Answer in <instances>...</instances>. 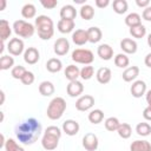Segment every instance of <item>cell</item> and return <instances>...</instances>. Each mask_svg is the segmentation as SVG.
<instances>
[{
  "label": "cell",
  "instance_id": "45",
  "mask_svg": "<svg viewBox=\"0 0 151 151\" xmlns=\"http://www.w3.org/2000/svg\"><path fill=\"white\" fill-rule=\"evenodd\" d=\"M94 4L98 8H105L110 5V0H96Z\"/></svg>",
  "mask_w": 151,
  "mask_h": 151
},
{
  "label": "cell",
  "instance_id": "43",
  "mask_svg": "<svg viewBox=\"0 0 151 151\" xmlns=\"http://www.w3.org/2000/svg\"><path fill=\"white\" fill-rule=\"evenodd\" d=\"M40 4L46 9H53V8L57 7L58 1L57 0H40Z\"/></svg>",
  "mask_w": 151,
  "mask_h": 151
},
{
  "label": "cell",
  "instance_id": "14",
  "mask_svg": "<svg viewBox=\"0 0 151 151\" xmlns=\"http://www.w3.org/2000/svg\"><path fill=\"white\" fill-rule=\"evenodd\" d=\"M79 123L73 119H67L63 123V132H65L67 136H76L79 132Z\"/></svg>",
  "mask_w": 151,
  "mask_h": 151
},
{
  "label": "cell",
  "instance_id": "53",
  "mask_svg": "<svg viewBox=\"0 0 151 151\" xmlns=\"http://www.w3.org/2000/svg\"><path fill=\"white\" fill-rule=\"evenodd\" d=\"M6 8V0H1V6H0V11H4Z\"/></svg>",
  "mask_w": 151,
  "mask_h": 151
},
{
  "label": "cell",
  "instance_id": "51",
  "mask_svg": "<svg viewBox=\"0 0 151 151\" xmlns=\"http://www.w3.org/2000/svg\"><path fill=\"white\" fill-rule=\"evenodd\" d=\"M0 97H1V100H0V105H2L5 103V92L1 90L0 91Z\"/></svg>",
  "mask_w": 151,
  "mask_h": 151
},
{
  "label": "cell",
  "instance_id": "55",
  "mask_svg": "<svg viewBox=\"0 0 151 151\" xmlns=\"http://www.w3.org/2000/svg\"><path fill=\"white\" fill-rule=\"evenodd\" d=\"M147 45L151 47V33L147 35Z\"/></svg>",
  "mask_w": 151,
  "mask_h": 151
},
{
  "label": "cell",
  "instance_id": "15",
  "mask_svg": "<svg viewBox=\"0 0 151 151\" xmlns=\"http://www.w3.org/2000/svg\"><path fill=\"white\" fill-rule=\"evenodd\" d=\"M120 48H122V51H123L125 54H133V53L137 52L138 45H137V42H136L133 39L124 38V39L120 41Z\"/></svg>",
  "mask_w": 151,
  "mask_h": 151
},
{
  "label": "cell",
  "instance_id": "27",
  "mask_svg": "<svg viewBox=\"0 0 151 151\" xmlns=\"http://www.w3.org/2000/svg\"><path fill=\"white\" fill-rule=\"evenodd\" d=\"M46 68H47V71L51 72V73H57V72L61 71V68H63V63H61V60L58 59V58H51V59H48L47 63H46Z\"/></svg>",
  "mask_w": 151,
  "mask_h": 151
},
{
  "label": "cell",
  "instance_id": "33",
  "mask_svg": "<svg viewBox=\"0 0 151 151\" xmlns=\"http://www.w3.org/2000/svg\"><path fill=\"white\" fill-rule=\"evenodd\" d=\"M112 8L117 14H124V13H126L129 5H127L126 0H114L112 2Z\"/></svg>",
  "mask_w": 151,
  "mask_h": 151
},
{
  "label": "cell",
  "instance_id": "22",
  "mask_svg": "<svg viewBox=\"0 0 151 151\" xmlns=\"http://www.w3.org/2000/svg\"><path fill=\"white\" fill-rule=\"evenodd\" d=\"M64 74H65V78L68 79L70 81L78 80V78L80 77V70L76 65H68V66H66Z\"/></svg>",
  "mask_w": 151,
  "mask_h": 151
},
{
  "label": "cell",
  "instance_id": "17",
  "mask_svg": "<svg viewBox=\"0 0 151 151\" xmlns=\"http://www.w3.org/2000/svg\"><path fill=\"white\" fill-rule=\"evenodd\" d=\"M97 54L103 60H111L113 58V48L109 44H101L97 48Z\"/></svg>",
  "mask_w": 151,
  "mask_h": 151
},
{
  "label": "cell",
  "instance_id": "46",
  "mask_svg": "<svg viewBox=\"0 0 151 151\" xmlns=\"http://www.w3.org/2000/svg\"><path fill=\"white\" fill-rule=\"evenodd\" d=\"M143 117L145 120L151 122V106H146L143 111Z\"/></svg>",
  "mask_w": 151,
  "mask_h": 151
},
{
  "label": "cell",
  "instance_id": "38",
  "mask_svg": "<svg viewBox=\"0 0 151 151\" xmlns=\"http://www.w3.org/2000/svg\"><path fill=\"white\" fill-rule=\"evenodd\" d=\"M130 34L136 38V39H142L145 37L146 34V27L144 25H138V26H134V27H131L130 28Z\"/></svg>",
  "mask_w": 151,
  "mask_h": 151
},
{
  "label": "cell",
  "instance_id": "4",
  "mask_svg": "<svg viewBox=\"0 0 151 151\" xmlns=\"http://www.w3.org/2000/svg\"><path fill=\"white\" fill-rule=\"evenodd\" d=\"M13 31L18 37L28 39L31 37H33V34L35 32V26L25 20H17L13 24Z\"/></svg>",
  "mask_w": 151,
  "mask_h": 151
},
{
  "label": "cell",
  "instance_id": "10",
  "mask_svg": "<svg viewBox=\"0 0 151 151\" xmlns=\"http://www.w3.org/2000/svg\"><path fill=\"white\" fill-rule=\"evenodd\" d=\"M53 50H54V53L59 57H63L65 54H67V52L70 51V42L66 38H58L55 41H54V45H53Z\"/></svg>",
  "mask_w": 151,
  "mask_h": 151
},
{
  "label": "cell",
  "instance_id": "36",
  "mask_svg": "<svg viewBox=\"0 0 151 151\" xmlns=\"http://www.w3.org/2000/svg\"><path fill=\"white\" fill-rule=\"evenodd\" d=\"M136 132H137L138 136L147 137V136L151 134V125L149 123H145V122L138 123L137 126H136Z\"/></svg>",
  "mask_w": 151,
  "mask_h": 151
},
{
  "label": "cell",
  "instance_id": "11",
  "mask_svg": "<svg viewBox=\"0 0 151 151\" xmlns=\"http://www.w3.org/2000/svg\"><path fill=\"white\" fill-rule=\"evenodd\" d=\"M66 92L70 97L74 98V97H79L83 92H84V85L81 81L79 80H73L70 81L68 85L66 86Z\"/></svg>",
  "mask_w": 151,
  "mask_h": 151
},
{
  "label": "cell",
  "instance_id": "40",
  "mask_svg": "<svg viewBox=\"0 0 151 151\" xmlns=\"http://www.w3.org/2000/svg\"><path fill=\"white\" fill-rule=\"evenodd\" d=\"M93 74H94V68H93V66H91V65H86V66H84V67L80 70V78H81L83 80H88V79H91V78L93 77Z\"/></svg>",
  "mask_w": 151,
  "mask_h": 151
},
{
  "label": "cell",
  "instance_id": "24",
  "mask_svg": "<svg viewBox=\"0 0 151 151\" xmlns=\"http://www.w3.org/2000/svg\"><path fill=\"white\" fill-rule=\"evenodd\" d=\"M87 35H88V41H90V42L97 44V42H99V41L101 40V38H103V32H101V29H100L99 27L93 26V27H90V28L87 29Z\"/></svg>",
  "mask_w": 151,
  "mask_h": 151
},
{
  "label": "cell",
  "instance_id": "23",
  "mask_svg": "<svg viewBox=\"0 0 151 151\" xmlns=\"http://www.w3.org/2000/svg\"><path fill=\"white\" fill-rule=\"evenodd\" d=\"M130 151H151V144L147 140L137 139L131 143Z\"/></svg>",
  "mask_w": 151,
  "mask_h": 151
},
{
  "label": "cell",
  "instance_id": "35",
  "mask_svg": "<svg viewBox=\"0 0 151 151\" xmlns=\"http://www.w3.org/2000/svg\"><path fill=\"white\" fill-rule=\"evenodd\" d=\"M13 67H14V58L11 57L9 54L1 55V58H0V70L6 71V70L13 68Z\"/></svg>",
  "mask_w": 151,
  "mask_h": 151
},
{
  "label": "cell",
  "instance_id": "21",
  "mask_svg": "<svg viewBox=\"0 0 151 151\" xmlns=\"http://www.w3.org/2000/svg\"><path fill=\"white\" fill-rule=\"evenodd\" d=\"M138 76H139V67L138 66H130V67L125 68V71L122 74L123 80L126 81V83H130V81L136 80V78Z\"/></svg>",
  "mask_w": 151,
  "mask_h": 151
},
{
  "label": "cell",
  "instance_id": "12",
  "mask_svg": "<svg viewBox=\"0 0 151 151\" xmlns=\"http://www.w3.org/2000/svg\"><path fill=\"white\" fill-rule=\"evenodd\" d=\"M130 92L134 98H142L146 93V83L144 80H136L130 87Z\"/></svg>",
  "mask_w": 151,
  "mask_h": 151
},
{
  "label": "cell",
  "instance_id": "39",
  "mask_svg": "<svg viewBox=\"0 0 151 151\" xmlns=\"http://www.w3.org/2000/svg\"><path fill=\"white\" fill-rule=\"evenodd\" d=\"M5 151H25L22 146H20L14 139L12 138H8L6 140V144H5Z\"/></svg>",
  "mask_w": 151,
  "mask_h": 151
},
{
  "label": "cell",
  "instance_id": "47",
  "mask_svg": "<svg viewBox=\"0 0 151 151\" xmlns=\"http://www.w3.org/2000/svg\"><path fill=\"white\" fill-rule=\"evenodd\" d=\"M136 5H137L138 7L145 9L146 7L150 6V1H149V0H136Z\"/></svg>",
  "mask_w": 151,
  "mask_h": 151
},
{
  "label": "cell",
  "instance_id": "29",
  "mask_svg": "<svg viewBox=\"0 0 151 151\" xmlns=\"http://www.w3.org/2000/svg\"><path fill=\"white\" fill-rule=\"evenodd\" d=\"M37 14V8L33 4H25L21 8V15L25 19H32Z\"/></svg>",
  "mask_w": 151,
  "mask_h": 151
},
{
  "label": "cell",
  "instance_id": "31",
  "mask_svg": "<svg viewBox=\"0 0 151 151\" xmlns=\"http://www.w3.org/2000/svg\"><path fill=\"white\" fill-rule=\"evenodd\" d=\"M125 24L130 28L131 27H134V26H138V25L142 24V17L138 13H130L125 18Z\"/></svg>",
  "mask_w": 151,
  "mask_h": 151
},
{
  "label": "cell",
  "instance_id": "7",
  "mask_svg": "<svg viewBox=\"0 0 151 151\" xmlns=\"http://www.w3.org/2000/svg\"><path fill=\"white\" fill-rule=\"evenodd\" d=\"M93 105H94V98L91 94H84V96L79 97L76 101V109L81 112L91 110L93 107Z\"/></svg>",
  "mask_w": 151,
  "mask_h": 151
},
{
  "label": "cell",
  "instance_id": "13",
  "mask_svg": "<svg viewBox=\"0 0 151 151\" xmlns=\"http://www.w3.org/2000/svg\"><path fill=\"white\" fill-rule=\"evenodd\" d=\"M40 59V53L38 51V48L35 47H28L25 50L24 52V60L26 64L28 65H34L39 61Z\"/></svg>",
  "mask_w": 151,
  "mask_h": 151
},
{
  "label": "cell",
  "instance_id": "50",
  "mask_svg": "<svg viewBox=\"0 0 151 151\" xmlns=\"http://www.w3.org/2000/svg\"><path fill=\"white\" fill-rule=\"evenodd\" d=\"M0 139H1V142H0V147H2V146H5V144H6V140L7 139H5V136L1 133L0 134Z\"/></svg>",
  "mask_w": 151,
  "mask_h": 151
},
{
  "label": "cell",
  "instance_id": "1",
  "mask_svg": "<svg viewBox=\"0 0 151 151\" xmlns=\"http://www.w3.org/2000/svg\"><path fill=\"white\" fill-rule=\"evenodd\" d=\"M42 132L41 124L38 119L31 117L15 126V136L18 140L24 145L34 144Z\"/></svg>",
  "mask_w": 151,
  "mask_h": 151
},
{
  "label": "cell",
  "instance_id": "26",
  "mask_svg": "<svg viewBox=\"0 0 151 151\" xmlns=\"http://www.w3.org/2000/svg\"><path fill=\"white\" fill-rule=\"evenodd\" d=\"M54 90H55V88H54L53 83L47 81V80L41 81L40 85H39V93H40L41 96H44V97H50V96H52V94L54 93Z\"/></svg>",
  "mask_w": 151,
  "mask_h": 151
},
{
  "label": "cell",
  "instance_id": "30",
  "mask_svg": "<svg viewBox=\"0 0 151 151\" xmlns=\"http://www.w3.org/2000/svg\"><path fill=\"white\" fill-rule=\"evenodd\" d=\"M117 132H118V136H119L120 138L127 139V138H130L131 134H132V127H131V125L127 124V123H120V125H119Z\"/></svg>",
  "mask_w": 151,
  "mask_h": 151
},
{
  "label": "cell",
  "instance_id": "41",
  "mask_svg": "<svg viewBox=\"0 0 151 151\" xmlns=\"http://www.w3.org/2000/svg\"><path fill=\"white\" fill-rule=\"evenodd\" d=\"M26 72H27V70H26L24 66L18 65V66H14V67L12 68V71H11V76H12L14 79H19V80H21V78L25 76Z\"/></svg>",
  "mask_w": 151,
  "mask_h": 151
},
{
  "label": "cell",
  "instance_id": "20",
  "mask_svg": "<svg viewBox=\"0 0 151 151\" xmlns=\"http://www.w3.org/2000/svg\"><path fill=\"white\" fill-rule=\"evenodd\" d=\"M111 77H112V73L109 67H100L96 73V78H97L98 83H100L103 85L110 83Z\"/></svg>",
  "mask_w": 151,
  "mask_h": 151
},
{
  "label": "cell",
  "instance_id": "37",
  "mask_svg": "<svg viewBox=\"0 0 151 151\" xmlns=\"http://www.w3.org/2000/svg\"><path fill=\"white\" fill-rule=\"evenodd\" d=\"M104 125H105V129L110 132H113V131H117L119 125H120V122L118 120V118L116 117H109L105 119L104 122Z\"/></svg>",
  "mask_w": 151,
  "mask_h": 151
},
{
  "label": "cell",
  "instance_id": "18",
  "mask_svg": "<svg viewBox=\"0 0 151 151\" xmlns=\"http://www.w3.org/2000/svg\"><path fill=\"white\" fill-rule=\"evenodd\" d=\"M60 19L64 20H74L77 17V9L73 5H65L60 9Z\"/></svg>",
  "mask_w": 151,
  "mask_h": 151
},
{
  "label": "cell",
  "instance_id": "6",
  "mask_svg": "<svg viewBox=\"0 0 151 151\" xmlns=\"http://www.w3.org/2000/svg\"><path fill=\"white\" fill-rule=\"evenodd\" d=\"M24 50H25V45H24V41L20 38L9 39V41L7 44V51L9 52L11 55L18 57V55H20V54H22L25 52Z\"/></svg>",
  "mask_w": 151,
  "mask_h": 151
},
{
  "label": "cell",
  "instance_id": "44",
  "mask_svg": "<svg viewBox=\"0 0 151 151\" xmlns=\"http://www.w3.org/2000/svg\"><path fill=\"white\" fill-rule=\"evenodd\" d=\"M142 17H143V19L146 20V21H151V6L146 7V8L143 11Z\"/></svg>",
  "mask_w": 151,
  "mask_h": 151
},
{
  "label": "cell",
  "instance_id": "42",
  "mask_svg": "<svg viewBox=\"0 0 151 151\" xmlns=\"http://www.w3.org/2000/svg\"><path fill=\"white\" fill-rule=\"evenodd\" d=\"M20 81H21L24 85H32V84L34 83V74H33V72L27 71V72L25 73V76L21 78Z\"/></svg>",
  "mask_w": 151,
  "mask_h": 151
},
{
  "label": "cell",
  "instance_id": "8",
  "mask_svg": "<svg viewBox=\"0 0 151 151\" xmlns=\"http://www.w3.org/2000/svg\"><path fill=\"white\" fill-rule=\"evenodd\" d=\"M59 139H60V138L57 137V136H54V134L44 132V136H42V138H41V146H42L46 151L55 150V149L58 147Z\"/></svg>",
  "mask_w": 151,
  "mask_h": 151
},
{
  "label": "cell",
  "instance_id": "28",
  "mask_svg": "<svg viewBox=\"0 0 151 151\" xmlns=\"http://www.w3.org/2000/svg\"><path fill=\"white\" fill-rule=\"evenodd\" d=\"M104 119V112L100 109H94L92 111H90L88 113V122L92 124H99L101 123Z\"/></svg>",
  "mask_w": 151,
  "mask_h": 151
},
{
  "label": "cell",
  "instance_id": "19",
  "mask_svg": "<svg viewBox=\"0 0 151 151\" xmlns=\"http://www.w3.org/2000/svg\"><path fill=\"white\" fill-rule=\"evenodd\" d=\"M76 27V22L74 20H64V19H60L57 24V28L60 33H71Z\"/></svg>",
  "mask_w": 151,
  "mask_h": 151
},
{
  "label": "cell",
  "instance_id": "5",
  "mask_svg": "<svg viewBox=\"0 0 151 151\" xmlns=\"http://www.w3.org/2000/svg\"><path fill=\"white\" fill-rule=\"evenodd\" d=\"M72 60L77 64H83V65H91L94 60V55L92 51L86 50V48H77L72 52L71 55Z\"/></svg>",
  "mask_w": 151,
  "mask_h": 151
},
{
  "label": "cell",
  "instance_id": "49",
  "mask_svg": "<svg viewBox=\"0 0 151 151\" xmlns=\"http://www.w3.org/2000/svg\"><path fill=\"white\" fill-rule=\"evenodd\" d=\"M145 99H146L147 106H151V90L146 91V93H145Z\"/></svg>",
  "mask_w": 151,
  "mask_h": 151
},
{
  "label": "cell",
  "instance_id": "9",
  "mask_svg": "<svg viewBox=\"0 0 151 151\" xmlns=\"http://www.w3.org/2000/svg\"><path fill=\"white\" fill-rule=\"evenodd\" d=\"M99 142H98V137L94 133H86L83 137V147L86 151H96L98 149Z\"/></svg>",
  "mask_w": 151,
  "mask_h": 151
},
{
  "label": "cell",
  "instance_id": "34",
  "mask_svg": "<svg viewBox=\"0 0 151 151\" xmlns=\"http://www.w3.org/2000/svg\"><path fill=\"white\" fill-rule=\"evenodd\" d=\"M79 14L81 17V19L84 20H91L93 17H94V8L91 6V5H84L80 7V11H79Z\"/></svg>",
  "mask_w": 151,
  "mask_h": 151
},
{
  "label": "cell",
  "instance_id": "25",
  "mask_svg": "<svg viewBox=\"0 0 151 151\" xmlns=\"http://www.w3.org/2000/svg\"><path fill=\"white\" fill-rule=\"evenodd\" d=\"M12 34V28L9 26V22L6 19H1L0 20V38L1 41L7 40Z\"/></svg>",
  "mask_w": 151,
  "mask_h": 151
},
{
  "label": "cell",
  "instance_id": "54",
  "mask_svg": "<svg viewBox=\"0 0 151 151\" xmlns=\"http://www.w3.org/2000/svg\"><path fill=\"white\" fill-rule=\"evenodd\" d=\"M4 50H5V41H1V47H0V53L1 54H2Z\"/></svg>",
  "mask_w": 151,
  "mask_h": 151
},
{
  "label": "cell",
  "instance_id": "32",
  "mask_svg": "<svg viewBox=\"0 0 151 151\" xmlns=\"http://www.w3.org/2000/svg\"><path fill=\"white\" fill-rule=\"evenodd\" d=\"M114 65L119 68H127L129 64H130V59L125 53H118L114 57Z\"/></svg>",
  "mask_w": 151,
  "mask_h": 151
},
{
  "label": "cell",
  "instance_id": "2",
  "mask_svg": "<svg viewBox=\"0 0 151 151\" xmlns=\"http://www.w3.org/2000/svg\"><path fill=\"white\" fill-rule=\"evenodd\" d=\"M35 31L42 40H50L54 34V24L53 20L47 15H38L35 18Z\"/></svg>",
  "mask_w": 151,
  "mask_h": 151
},
{
  "label": "cell",
  "instance_id": "52",
  "mask_svg": "<svg viewBox=\"0 0 151 151\" xmlns=\"http://www.w3.org/2000/svg\"><path fill=\"white\" fill-rule=\"evenodd\" d=\"M73 1H74V4H79V5H81V6L86 5V4H85L86 0H73Z\"/></svg>",
  "mask_w": 151,
  "mask_h": 151
},
{
  "label": "cell",
  "instance_id": "16",
  "mask_svg": "<svg viewBox=\"0 0 151 151\" xmlns=\"http://www.w3.org/2000/svg\"><path fill=\"white\" fill-rule=\"evenodd\" d=\"M72 41L78 45V46H83L88 41V35H87V29H76L72 33Z\"/></svg>",
  "mask_w": 151,
  "mask_h": 151
},
{
  "label": "cell",
  "instance_id": "3",
  "mask_svg": "<svg viewBox=\"0 0 151 151\" xmlns=\"http://www.w3.org/2000/svg\"><path fill=\"white\" fill-rule=\"evenodd\" d=\"M65 110H66L65 99L61 97H55L50 101L46 110V114L51 120H58L63 117Z\"/></svg>",
  "mask_w": 151,
  "mask_h": 151
},
{
  "label": "cell",
  "instance_id": "48",
  "mask_svg": "<svg viewBox=\"0 0 151 151\" xmlns=\"http://www.w3.org/2000/svg\"><path fill=\"white\" fill-rule=\"evenodd\" d=\"M144 64H145L147 67L151 68V53H147V54H146V57H145V59H144Z\"/></svg>",
  "mask_w": 151,
  "mask_h": 151
}]
</instances>
